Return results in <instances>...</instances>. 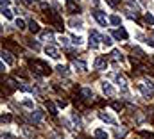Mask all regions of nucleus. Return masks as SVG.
<instances>
[{"label": "nucleus", "instance_id": "nucleus-1", "mask_svg": "<svg viewBox=\"0 0 154 139\" xmlns=\"http://www.w3.org/2000/svg\"><path fill=\"white\" fill-rule=\"evenodd\" d=\"M29 66L32 68V72H36L38 75H49L52 70L50 66L45 62V61H39V59H31L29 61Z\"/></svg>", "mask_w": 154, "mask_h": 139}, {"label": "nucleus", "instance_id": "nucleus-2", "mask_svg": "<svg viewBox=\"0 0 154 139\" xmlns=\"http://www.w3.org/2000/svg\"><path fill=\"white\" fill-rule=\"evenodd\" d=\"M47 20H49L50 23H54V25H56V29H63V20L59 18V14H57V13H52V11H49V14H47Z\"/></svg>", "mask_w": 154, "mask_h": 139}, {"label": "nucleus", "instance_id": "nucleus-3", "mask_svg": "<svg viewBox=\"0 0 154 139\" xmlns=\"http://www.w3.org/2000/svg\"><path fill=\"white\" fill-rule=\"evenodd\" d=\"M97 41H102V36H99L97 30H92L90 32V48H97Z\"/></svg>", "mask_w": 154, "mask_h": 139}, {"label": "nucleus", "instance_id": "nucleus-4", "mask_svg": "<svg viewBox=\"0 0 154 139\" xmlns=\"http://www.w3.org/2000/svg\"><path fill=\"white\" fill-rule=\"evenodd\" d=\"M45 54L50 55L52 59H59V50L56 48L54 45H47V46H45Z\"/></svg>", "mask_w": 154, "mask_h": 139}, {"label": "nucleus", "instance_id": "nucleus-5", "mask_svg": "<svg viewBox=\"0 0 154 139\" xmlns=\"http://www.w3.org/2000/svg\"><path fill=\"white\" fill-rule=\"evenodd\" d=\"M29 120H31L34 125H38V123L43 120V112H41V111H32V112L29 114Z\"/></svg>", "mask_w": 154, "mask_h": 139}, {"label": "nucleus", "instance_id": "nucleus-6", "mask_svg": "<svg viewBox=\"0 0 154 139\" xmlns=\"http://www.w3.org/2000/svg\"><path fill=\"white\" fill-rule=\"evenodd\" d=\"M93 16L97 18V21L100 23V25H102V27H106V23H107V18H106V14H104L102 11H99V9H95V11H93Z\"/></svg>", "mask_w": 154, "mask_h": 139}, {"label": "nucleus", "instance_id": "nucleus-7", "mask_svg": "<svg viewBox=\"0 0 154 139\" xmlns=\"http://www.w3.org/2000/svg\"><path fill=\"white\" fill-rule=\"evenodd\" d=\"M68 27H72V29H82V20L81 18H70L68 20Z\"/></svg>", "mask_w": 154, "mask_h": 139}, {"label": "nucleus", "instance_id": "nucleus-8", "mask_svg": "<svg viewBox=\"0 0 154 139\" xmlns=\"http://www.w3.org/2000/svg\"><path fill=\"white\" fill-rule=\"evenodd\" d=\"M81 96H82V100H92L93 98V91L90 87H82L81 89Z\"/></svg>", "mask_w": 154, "mask_h": 139}, {"label": "nucleus", "instance_id": "nucleus-9", "mask_svg": "<svg viewBox=\"0 0 154 139\" xmlns=\"http://www.w3.org/2000/svg\"><path fill=\"white\" fill-rule=\"evenodd\" d=\"M106 66H107L106 57H97V59H95V68H97V70H106Z\"/></svg>", "mask_w": 154, "mask_h": 139}, {"label": "nucleus", "instance_id": "nucleus-10", "mask_svg": "<svg viewBox=\"0 0 154 139\" xmlns=\"http://www.w3.org/2000/svg\"><path fill=\"white\" fill-rule=\"evenodd\" d=\"M102 91L106 93L107 96H113V93H115V89L111 87V84H109V82H102Z\"/></svg>", "mask_w": 154, "mask_h": 139}, {"label": "nucleus", "instance_id": "nucleus-11", "mask_svg": "<svg viewBox=\"0 0 154 139\" xmlns=\"http://www.w3.org/2000/svg\"><path fill=\"white\" fill-rule=\"evenodd\" d=\"M113 36H115L117 39H127V32H125V29H117V30H113Z\"/></svg>", "mask_w": 154, "mask_h": 139}, {"label": "nucleus", "instance_id": "nucleus-12", "mask_svg": "<svg viewBox=\"0 0 154 139\" xmlns=\"http://www.w3.org/2000/svg\"><path fill=\"white\" fill-rule=\"evenodd\" d=\"M74 68L79 70V72H86V68H88V66H86L84 61H77V59H75V61H74Z\"/></svg>", "mask_w": 154, "mask_h": 139}, {"label": "nucleus", "instance_id": "nucleus-13", "mask_svg": "<svg viewBox=\"0 0 154 139\" xmlns=\"http://www.w3.org/2000/svg\"><path fill=\"white\" fill-rule=\"evenodd\" d=\"M2 59H4L7 64H14V59H13V55H11L7 50H4V52H2Z\"/></svg>", "mask_w": 154, "mask_h": 139}, {"label": "nucleus", "instance_id": "nucleus-14", "mask_svg": "<svg viewBox=\"0 0 154 139\" xmlns=\"http://www.w3.org/2000/svg\"><path fill=\"white\" fill-rule=\"evenodd\" d=\"M45 107L49 109V112H50L52 116H57V109H56V105H54L52 102H49V100H47V102H45Z\"/></svg>", "mask_w": 154, "mask_h": 139}, {"label": "nucleus", "instance_id": "nucleus-15", "mask_svg": "<svg viewBox=\"0 0 154 139\" xmlns=\"http://www.w3.org/2000/svg\"><path fill=\"white\" fill-rule=\"evenodd\" d=\"M99 118H100L102 121H106V123H115V120H113L109 114H106V112H99Z\"/></svg>", "mask_w": 154, "mask_h": 139}, {"label": "nucleus", "instance_id": "nucleus-16", "mask_svg": "<svg viewBox=\"0 0 154 139\" xmlns=\"http://www.w3.org/2000/svg\"><path fill=\"white\" fill-rule=\"evenodd\" d=\"M95 139H107V134H106L104 130L97 128V130H95Z\"/></svg>", "mask_w": 154, "mask_h": 139}, {"label": "nucleus", "instance_id": "nucleus-17", "mask_svg": "<svg viewBox=\"0 0 154 139\" xmlns=\"http://www.w3.org/2000/svg\"><path fill=\"white\" fill-rule=\"evenodd\" d=\"M29 29H31V32H39V25H38L34 20L29 21Z\"/></svg>", "mask_w": 154, "mask_h": 139}, {"label": "nucleus", "instance_id": "nucleus-18", "mask_svg": "<svg viewBox=\"0 0 154 139\" xmlns=\"http://www.w3.org/2000/svg\"><path fill=\"white\" fill-rule=\"evenodd\" d=\"M25 41H27V46H31V48H34L36 52L39 50V43H38V41H32V39H25Z\"/></svg>", "mask_w": 154, "mask_h": 139}, {"label": "nucleus", "instance_id": "nucleus-19", "mask_svg": "<svg viewBox=\"0 0 154 139\" xmlns=\"http://www.w3.org/2000/svg\"><path fill=\"white\" fill-rule=\"evenodd\" d=\"M67 9H68L70 13H79V6H75L74 2H68V4H67Z\"/></svg>", "mask_w": 154, "mask_h": 139}, {"label": "nucleus", "instance_id": "nucleus-20", "mask_svg": "<svg viewBox=\"0 0 154 139\" xmlns=\"http://www.w3.org/2000/svg\"><path fill=\"white\" fill-rule=\"evenodd\" d=\"M41 38H43V39H52V38H54V32H52V30H43V32H41Z\"/></svg>", "mask_w": 154, "mask_h": 139}, {"label": "nucleus", "instance_id": "nucleus-21", "mask_svg": "<svg viewBox=\"0 0 154 139\" xmlns=\"http://www.w3.org/2000/svg\"><path fill=\"white\" fill-rule=\"evenodd\" d=\"M6 46H7L9 50H14V52H18V46H16V45H14L11 39H9V41H6Z\"/></svg>", "mask_w": 154, "mask_h": 139}, {"label": "nucleus", "instance_id": "nucleus-22", "mask_svg": "<svg viewBox=\"0 0 154 139\" xmlns=\"http://www.w3.org/2000/svg\"><path fill=\"white\" fill-rule=\"evenodd\" d=\"M140 135H142L143 139H154V134H152V132H145V130H142Z\"/></svg>", "mask_w": 154, "mask_h": 139}, {"label": "nucleus", "instance_id": "nucleus-23", "mask_svg": "<svg viewBox=\"0 0 154 139\" xmlns=\"http://www.w3.org/2000/svg\"><path fill=\"white\" fill-rule=\"evenodd\" d=\"M109 21L113 23V25H120V16H117V14H113L111 18H109Z\"/></svg>", "mask_w": 154, "mask_h": 139}, {"label": "nucleus", "instance_id": "nucleus-24", "mask_svg": "<svg viewBox=\"0 0 154 139\" xmlns=\"http://www.w3.org/2000/svg\"><path fill=\"white\" fill-rule=\"evenodd\" d=\"M2 14H4V16H6L7 20H11V18H13V13H11V11H9L7 7H2Z\"/></svg>", "mask_w": 154, "mask_h": 139}, {"label": "nucleus", "instance_id": "nucleus-25", "mask_svg": "<svg viewBox=\"0 0 154 139\" xmlns=\"http://www.w3.org/2000/svg\"><path fill=\"white\" fill-rule=\"evenodd\" d=\"M16 27H18L20 30H24V29H25V21H24V20H20V18H18V20H16Z\"/></svg>", "mask_w": 154, "mask_h": 139}, {"label": "nucleus", "instance_id": "nucleus-26", "mask_svg": "<svg viewBox=\"0 0 154 139\" xmlns=\"http://www.w3.org/2000/svg\"><path fill=\"white\" fill-rule=\"evenodd\" d=\"M56 70H57V72H59L61 75H67V73H68V72H67V66H63V64H59Z\"/></svg>", "mask_w": 154, "mask_h": 139}, {"label": "nucleus", "instance_id": "nucleus-27", "mask_svg": "<svg viewBox=\"0 0 154 139\" xmlns=\"http://www.w3.org/2000/svg\"><path fill=\"white\" fill-rule=\"evenodd\" d=\"M145 21H147V23H149V25H154V16H152V14H149V13H147V14H145Z\"/></svg>", "mask_w": 154, "mask_h": 139}, {"label": "nucleus", "instance_id": "nucleus-28", "mask_svg": "<svg viewBox=\"0 0 154 139\" xmlns=\"http://www.w3.org/2000/svg\"><path fill=\"white\" fill-rule=\"evenodd\" d=\"M102 43H104L106 46H109V45H111L113 41H111V38H109V36H102Z\"/></svg>", "mask_w": 154, "mask_h": 139}, {"label": "nucleus", "instance_id": "nucleus-29", "mask_svg": "<svg viewBox=\"0 0 154 139\" xmlns=\"http://www.w3.org/2000/svg\"><path fill=\"white\" fill-rule=\"evenodd\" d=\"M7 84H9V87H11V89H16V87H20V86H18V84H16L13 79H7Z\"/></svg>", "mask_w": 154, "mask_h": 139}, {"label": "nucleus", "instance_id": "nucleus-30", "mask_svg": "<svg viewBox=\"0 0 154 139\" xmlns=\"http://www.w3.org/2000/svg\"><path fill=\"white\" fill-rule=\"evenodd\" d=\"M59 43H61L63 46H68V39L64 38V36H59Z\"/></svg>", "mask_w": 154, "mask_h": 139}, {"label": "nucleus", "instance_id": "nucleus-31", "mask_svg": "<svg viewBox=\"0 0 154 139\" xmlns=\"http://www.w3.org/2000/svg\"><path fill=\"white\" fill-rule=\"evenodd\" d=\"M72 43H74V45H81V43H82V39H81L79 36H74V38H72Z\"/></svg>", "mask_w": 154, "mask_h": 139}, {"label": "nucleus", "instance_id": "nucleus-32", "mask_svg": "<svg viewBox=\"0 0 154 139\" xmlns=\"http://www.w3.org/2000/svg\"><path fill=\"white\" fill-rule=\"evenodd\" d=\"M2 121H4V123H9V121H11V116H9V114H4V116H2Z\"/></svg>", "mask_w": 154, "mask_h": 139}, {"label": "nucleus", "instance_id": "nucleus-33", "mask_svg": "<svg viewBox=\"0 0 154 139\" xmlns=\"http://www.w3.org/2000/svg\"><path fill=\"white\" fill-rule=\"evenodd\" d=\"M113 109L120 111V109H122V104H118V102H113Z\"/></svg>", "mask_w": 154, "mask_h": 139}, {"label": "nucleus", "instance_id": "nucleus-34", "mask_svg": "<svg viewBox=\"0 0 154 139\" xmlns=\"http://www.w3.org/2000/svg\"><path fill=\"white\" fill-rule=\"evenodd\" d=\"M24 105H25V107H32V102H31V100H24Z\"/></svg>", "mask_w": 154, "mask_h": 139}, {"label": "nucleus", "instance_id": "nucleus-35", "mask_svg": "<svg viewBox=\"0 0 154 139\" xmlns=\"http://www.w3.org/2000/svg\"><path fill=\"white\" fill-rule=\"evenodd\" d=\"M57 105H59V107H67V102H64V100H59Z\"/></svg>", "mask_w": 154, "mask_h": 139}, {"label": "nucleus", "instance_id": "nucleus-36", "mask_svg": "<svg viewBox=\"0 0 154 139\" xmlns=\"http://www.w3.org/2000/svg\"><path fill=\"white\" fill-rule=\"evenodd\" d=\"M0 2H2V7H7L9 6V0H0Z\"/></svg>", "mask_w": 154, "mask_h": 139}, {"label": "nucleus", "instance_id": "nucleus-37", "mask_svg": "<svg viewBox=\"0 0 154 139\" xmlns=\"http://www.w3.org/2000/svg\"><path fill=\"white\" fill-rule=\"evenodd\" d=\"M2 139H14V137H13L11 134H4V135H2Z\"/></svg>", "mask_w": 154, "mask_h": 139}, {"label": "nucleus", "instance_id": "nucleus-38", "mask_svg": "<svg viewBox=\"0 0 154 139\" xmlns=\"http://www.w3.org/2000/svg\"><path fill=\"white\" fill-rule=\"evenodd\" d=\"M25 2H27V4H32V0H25Z\"/></svg>", "mask_w": 154, "mask_h": 139}, {"label": "nucleus", "instance_id": "nucleus-39", "mask_svg": "<svg viewBox=\"0 0 154 139\" xmlns=\"http://www.w3.org/2000/svg\"><path fill=\"white\" fill-rule=\"evenodd\" d=\"M68 2H72V0H67V4H68Z\"/></svg>", "mask_w": 154, "mask_h": 139}]
</instances>
